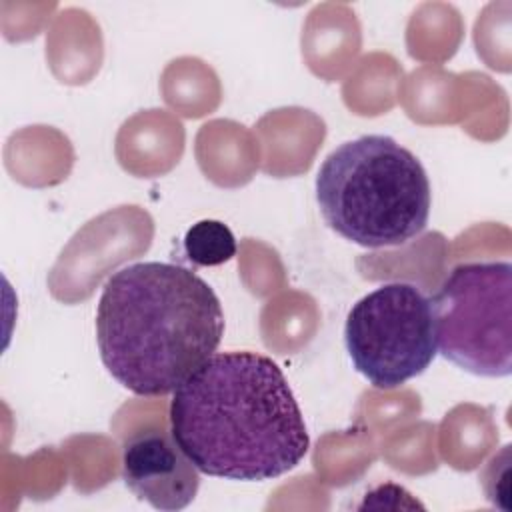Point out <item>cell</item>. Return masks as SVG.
Wrapping results in <instances>:
<instances>
[{
	"label": "cell",
	"instance_id": "cell-1",
	"mask_svg": "<svg viewBox=\"0 0 512 512\" xmlns=\"http://www.w3.org/2000/svg\"><path fill=\"white\" fill-rule=\"evenodd\" d=\"M170 434L198 472L260 482L302 462L310 436L282 368L250 350L212 354L176 390Z\"/></svg>",
	"mask_w": 512,
	"mask_h": 512
},
{
	"label": "cell",
	"instance_id": "cell-2",
	"mask_svg": "<svg viewBox=\"0 0 512 512\" xmlns=\"http://www.w3.org/2000/svg\"><path fill=\"white\" fill-rule=\"evenodd\" d=\"M224 336L212 286L170 262H136L114 272L96 310L102 364L138 396L174 392Z\"/></svg>",
	"mask_w": 512,
	"mask_h": 512
},
{
	"label": "cell",
	"instance_id": "cell-3",
	"mask_svg": "<svg viewBox=\"0 0 512 512\" xmlns=\"http://www.w3.org/2000/svg\"><path fill=\"white\" fill-rule=\"evenodd\" d=\"M324 222L364 248L400 246L430 216V182L422 162L392 136L364 134L332 150L316 174Z\"/></svg>",
	"mask_w": 512,
	"mask_h": 512
},
{
	"label": "cell",
	"instance_id": "cell-4",
	"mask_svg": "<svg viewBox=\"0 0 512 512\" xmlns=\"http://www.w3.org/2000/svg\"><path fill=\"white\" fill-rule=\"evenodd\" d=\"M438 352L484 378L512 372V266L464 262L430 298Z\"/></svg>",
	"mask_w": 512,
	"mask_h": 512
},
{
	"label": "cell",
	"instance_id": "cell-5",
	"mask_svg": "<svg viewBox=\"0 0 512 512\" xmlns=\"http://www.w3.org/2000/svg\"><path fill=\"white\" fill-rule=\"evenodd\" d=\"M344 342L354 368L376 388H396L434 360L430 298L410 282H388L348 312Z\"/></svg>",
	"mask_w": 512,
	"mask_h": 512
},
{
	"label": "cell",
	"instance_id": "cell-6",
	"mask_svg": "<svg viewBox=\"0 0 512 512\" xmlns=\"http://www.w3.org/2000/svg\"><path fill=\"white\" fill-rule=\"evenodd\" d=\"M122 480L134 496L156 510L186 508L200 486L198 468L162 428L136 432L126 440Z\"/></svg>",
	"mask_w": 512,
	"mask_h": 512
},
{
	"label": "cell",
	"instance_id": "cell-7",
	"mask_svg": "<svg viewBox=\"0 0 512 512\" xmlns=\"http://www.w3.org/2000/svg\"><path fill=\"white\" fill-rule=\"evenodd\" d=\"M186 258L196 266H218L236 256V238L220 220H200L186 230Z\"/></svg>",
	"mask_w": 512,
	"mask_h": 512
}]
</instances>
